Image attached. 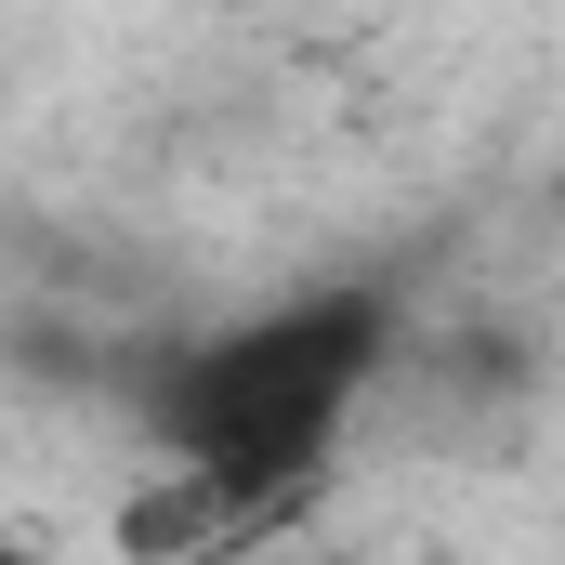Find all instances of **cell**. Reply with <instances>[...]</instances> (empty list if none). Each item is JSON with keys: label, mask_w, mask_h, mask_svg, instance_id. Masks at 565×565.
I'll use <instances>...</instances> for the list:
<instances>
[{"label": "cell", "mask_w": 565, "mask_h": 565, "mask_svg": "<svg viewBox=\"0 0 565 565\" xmlns=\"http://www.w3.org/2000/svg\"><path fill=\"white\" fill-rule=\"evenodd\" d=\"M0 565H66L53 540H26V526H0Z\"/></svg>", "instance_id": "2"}, {"label": "cell", "mask_w": 565, "mask_h": 565, "mask_svg": "<svg viewBox=\"0 0 565 565\" xmlns=\"http://www.w3.org/2000/svg\"><path fill=\"white\" fill-rule=\"evenodd\" d=\"M408 289L395 277H316L289 302H250L224 329H184L132 369V422L171 473L224 487L237 513H277L329 473V447L355 434V408L395 382L408 355Z\"/></svg>", "instance_id": "1"}]
</instances>
